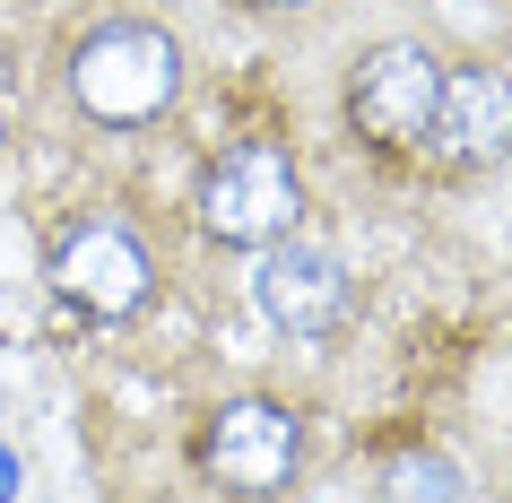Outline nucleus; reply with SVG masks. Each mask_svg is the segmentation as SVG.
I'll return each mask as SVG.
<instances>
[{"instance_id":"obj_2","label":"nucleus","mask_w":512,"mask_h":503,"mask_svg":"<svg viewBox=\"0 0 512 503\" xmlns=\"http://www.w3.org/2000/svg\"><path fill=\"white\" fill-rule=\"evenodd\" d=\"M304 226V174L278 139H235L200 174V235L226 252H270Z\"/></svg>"},{"instance_id":"obj_8","label":"nucleus","mask_w":512,"mask_h":503,"mask_svg":"<svg viewBox=\"0 0 512 503\" xmlns=\"http://www.w3.org/2000/svg\"><path fill=\"white\" fill-rule=\"evenodd\" d=\"M382 503H469V477H460L452 451H382Z\"/></svg>"},{"instance_id":"obj_1","label":"nucleus","mask_w":512,"mask_h":503,"mask_svg":"<svg viewBox=\"0 0 512 503\" xmlns=\"http://www.w3.org/2000/svg\"><path fill=\"white\" fill-rule=\"evenodd\" d=\"M183 96V44L148 18H105L70 44V105L105 131H148Z\"/></svg>"},{"instance_id":"obj_7","label":"nucleus","mask_w":512,"mask_h":503,"mask_svg":"<svg viewBox=\"0 0 512 503\" xmlns=\"http://www.w3.org/2000/svg\"><path fill=\"white\" fill-rule=\"evenodd\" d=\"M261 313L287 330V339H330L339 321H348V304H356V278H348V261L330 252V243H313V235H287V243H270L261 252Z\"/></svg>"},{"instance_id":"obj_5","label":"nucleus","mask_w":512,"mask_h":503,"mask_svg":"<svg viewBox=\"0 0 512 503\" xmlns=\"http://www.w3.org/2000/svg\"><path fill=\"white\" fill-rule=\"evenodd\" d=\"M434 87H443V61L426 53V44H408V35H391V44H374V53H356L348 70V122L365 148H417L426 139V113H434Z\"/></svg>"},{"instance_id":"obj_10","label":"nucleus","mask_w":512,"mask_h":503,"mask_svg":"<svg viewBox=\"0 0 512 503\" xmlns=\"http://www.w3.org/2000/svg\"><path fill=\"white\" fill-rule=\"evenodd\" d=\"M252 9H313V0H252Z\"/></svg>"},{"instance_id":"obj_6","label":"nucleus","mask_w":512,"mask_h":503,"mask_svg":"<svg viewBox=\"0 0 512 503\" xmlns=\"http://www.w3.org/2000/svg\"><path fill=\"white\" fill-rule=\"evenodd\" d=\"M434 165L452 174H478V165H504L512 157V70L495 61H452L443 87H434V113H426V139Z\"/></svg>"},{"instance_id":"obj_4","label":"nucleus","mask_w":512,"mask_h":503,"mask_svg":"<svg viewBox=\"0 0 512 503\" xmlns=\"http://www.w3.org/2000/svg\"><path fill=\"white\" fill-rule=\"evenodd\" d=\"M200 469H209L217 495H235V503H278L287 486H296V469H304L296 408L270 399V391L226 399V408L209 417V434H200Z\"/></svg>"},{"instance_id":"obj_9","label":"nucleus","mask_w":512,"mask_h":503,"mask_svg":"<svg viewBox=\"0 0 512 503\" xmlns=\"http://www.w3.org/2000/svg\"><path fill=\"white\" fill-rule=\"evenodd\" d=\"M9 495H18V451L0 443V503H9Z\"/></svg>"},{"instance_id":"obj_3","label":"nucleus","mask_w":512,"mask_h":503,"mask_svg":"<svg viewBox=\"0 0 512 503\" xmlns=\"http://www.w3.org/2000/svg\"><path fill=\"white\" fill-rule=\"evenodd\" d=\"M44 269H53V295L79 304L87 321H131L157 295V252L139 243L131 217H70L44 252Z\"/></svg>"}]
</instances>
